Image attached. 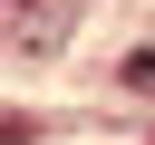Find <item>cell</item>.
<instances>
[{
	"instance_id": "obj_1",
	"label": "cell",
	"mask_w": 155,
	"mask_h": 145,
	"mask_svg": "<svg viewBox=\"0 0 155 145\" xmlns=\"http://www.w3.org/2000/svg\"><path fill=\"white\" fill-rule=\"evenodd\" d=\"M126 87H155V39H145V48H126Z\"/></svg>"
},
{
	"instance_id": "obj_2",
	"label": "cell",
	"mask_w": 155,
	"mask_h": 145,
	"mask_svg": "<svg viewBox=\"0 0 155 145\" xmlns=\"http://www.w3.org/2000/svg\"><path fill=\"white\" fill-rule=\"evenodd\" d=\"M0 145H29V126H19V116H0Z\"/></svg>"
}]
</instances>
